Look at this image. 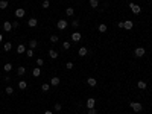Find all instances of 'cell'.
Returning <instances> with one entry per match:
<instances>
[{"label":"cell","mask_w":152,"mask_h":114,"mask_svg":"<svg viewBox=\"0 0 152 114\" xmlns=\"http://www.w3.org/2000/svg\"><path fill=\"white\" fill-rule=\"evenodd\" d=\"M129 107L132 108V111H134V113H140V111H142V108H143L140 102H131V104H129Z\"/></svg>","instance_id":"cell-1"},{"label":"cell","mask_w":152,"mask_h":114,"mask_svg":"<svg viewBox=\"0 0 152 114\" xmlns=\"http://www.w3.org/2000/svg\"><path fill=\"white\" fill-rule=\"evenodd\" d=\"M129 8H131V11H132L135 15H137V14H140V12H142V8L138 6V5H135V3H129Z\"/></svg>","instance_id":"cell-2"},{"label":"cell","mask_w":152,"mask_h":114,"mask_svg":"<svg viewBox=\"0 0 152 114\" xmlns=\"http://www.w3.org/2000/svg\"><path fill=\"white\" fill-rule=\"evenodd\" d=\"M56 26H58V29H59V31H64L65 27L68 26V23L65 21V20H58V23H56Z\"/></svg>","instance_id":"cell-3"},{"label":"cell","mask_w":152,"mask_h":114,"mask_svg":"<svg viewBox=\"0 0 152 114\" xmlns=\"http://www.w3.org/2000/svg\"><path fill=\"white\" fill-rule=\"evenodd\" d=\"M145 47H137V49H135V50H134V53H135V56H138V58H142V56L143 55H145Z\"/></svg>","instance_id":"cell-4"},{"label":"cell","mask_w":152,"mask_h":114,"mask_svg":"<svg viewBox=\"0 0 152 114\" xmlns=\"http://www.w3.org/2000/svg\"><path fill=\"white\" fill-rule=\"evenodd\" d=\"M12 29V23L11 21H3V31L5 32H9Z\"/></svg>","instance_id":"cell-5"},{"label":"cell","mask_w":152,"mask_h":114,"mask_svg":"<svg viewBox=\"0 0 152 114\" xmlns=\"http://www.w3.org/2000/svg\"><path fill=\"white\" fill-rule=\"evenodd\" d=\"M81 38H82V35L79 34V32H75V34H72V40L75 43H78V41H81Z\"/></svg>","instance_id":"cell-6"},{"label":"cell","mask_w":152,"mask_h":114,"mask_svg":"<svg viewBox=\"0 0 152 114\" xmlns=\"http://www.w3.org/2000/svg\"><path fill=\"white\" fill-rule=\"evenodd\" d=\"M134 27V23L131 21V20H126L125 21V27H123V29H126V31H131Z\"/></svg>","instance_id":"cell-7"},{"label":"cell","mask_w":152,"mask_h":114,"mask_svg":"<svg viewBox=\"0 0 152 114\" xmlns=\"http://www.w3.org/2000/svg\"><path fill=\"white\" fill-rule=\"evenodd\" d=\"M15 17H17V18H21V17H24V9H21V8L15 9Z\"/></svg>","instance_id":"cell-8"},{"label":"cell","mask_w":152,"mask_h":114,"mask_svg":"<svg viewBox=\"0 0 152 114\" xmlns=\"http://www.w3.org/2000/svg\"><path fill=\"white\" fill-rule=\"evenodd\" d=\"M27 24H29V27H35L37 24H38V20L37 18H29L27 20Z\"/></svg>","instance_id":"cell-9"},{"label":"cell","mask_w":152,"mask_h":114,"mask_svg":"<svg viewBox=\"0 0 152 114\" xmlns=\"http://www.w3.org/2000/svg\"><path fill=\"white\" fill-rule=\"evenodd\" d=\"M94 104H96V100L93 99V97H90V99L87 100V108L90 109V108H94Z\"/></svg>","instance_id":"cell-10"},{"label":"cell","mask_w":152,"mask_h":114,"mask_svg":"<svg viewBox=\"0 0 152 114\" xmlns=\"http://www.w3.org/2000/svg\"><path fill=\"white\" fill-rule=\"evenodd\" d=\"M59 82H61V81H59V78H56V76L50 79V85H52V87H56V85H59Z\"/></svg>","instance_id":"cell-11"},{"label":"cell","mask_w":152,"mask_h":114,"mask_svg":"<svg viewBox=\"0 0 152 114\" xmlns=\"http://www.w3.org/2000/svg\"><path fill=\"white\" fill-rule=\"evenodd\" d=\"M18 88H20V90H26V88H27V81H20V82H18Z\"/></svg>","instance_id":"cell-12"},{"label":"cell","mask_w":152,"mask_h":114,"mask_svg":"<svg viewBox=\"0 0 152 114\" xmlns=\"http://www.w3.org/2000/svg\"><path fill=\"white\" fill-rule=\"evenodd\" d=\"M49 56H50L52 59H56V58H58V52L53 50V49H50V50H49Z\"/></svg>","instance_id":"cell-13"},{"label":"cell","mask_w":152,"mask_h":114,"mask_svg":"<svg viewBox=\"0 0 152 114\" xmlns=\"http://www.w3.org/2000/svg\"><path fill=\"white\" fill-rule=\"evenodd\" d=\"M26 52V46L24 44H18L17 46V53H24Z\"/></svg>","instance_id":"cell-14"},{"label":"cell","mask_w":152,"mask_h":114,"mask_svg":"<svg viewBox=\"0 0 152 114\" xmlns=\"http://www.w3.org/2000/svg\"><path fill=\"white\" fill-rule=\"evenodd\" d=\"M87 84L90 85V87H96V84H97V81L94 79V78H88L87 79Z\"/></svg>","instance_id":"cell-15"},{"label":"cell","mask_w":152,"mask_h":114,"mask_svg":"<svg viewBox=\"0 0 152 114\" xmlns=\"http://www.w3.org/2000/svg\"><path fill=\"white\" fill-rule=\"evenodd\" d=\"M137 87L140 88V90H145V88L147 87V84L145 82V81H138V82H137Z\"/></svg>","instance_id":"cell-16"},{"label":"cell","mask_w":152,"mask_h":114,"mask_svg":"<svg viewBox=\"0 0 152 114\" xmlns=\"http://www.w3.org/2000/svg\"><path fill=\"white\" fill-rule=\"evenodd\" d=\"M87 53H88V49L87 47H81L79 49V56H85Z\"/></svg>","instance_id":"cell-17"},{"label":"cell","mask_w":152,"mask_h":114,"mask_svg":"<svg viewBox=\"0 0 152 114\" xmlns=\"http://www.w3.org/2000/svg\"><path fill=\"white\" fill-rule=\"evenodd\" d=\"M24 73H26V68H24L23 66H21V67H18V68H17V75H18V76H23V75H24Z\"/></svg>","instance_id":"cell-18"},{"label":"cell","mask_w":152,"mask_h":114,"mask_svg":"<svg viewBox=\"0 0 152 114\" xmlns=\"http://www.w3.org/2000/svg\"><path fill=\"white\" fill-rule=\"evenodd\" d=\"M32 75H34L35 78H38V76L41 75V68H40V67H37V68H34V72H32Z\"/></svg>","instance_id":"cell-19"},{"label":"cell","mask_w":152,"mask_h":114,"mask_svg":"<svg viewBox=\"0 0 152 114\" xmlns=\"http://www.w3.org/2000/svg\"><path fill=\"white\" fill-rule=\"evenodd\" d=\"M8 0H0V9H5V8H8Z\"/></svg>","instance_id":"cell-20"},{"label":"cell","mask_w":152,"mask_h":114,"mask_svg":"<svg viewBox=\"0 0 152 114\" xmlns=\"http://www.w3.org/2000/svg\"><path fill=\"white\" fill-rule=\"evenodd\" d=\"M37 46H38V43H37V40H31V41H29V49H35Z\"/></svg>","instance_id":"cell-21"},{"label":"cell","mask_w":152,"mask_h":114,"mask_svg":"<svg viewBox=\"0 0 152 114\" xmlns=\"http://www.w3.org/2000/svg\"><path fill=\"white\" fill-rule=\"evenodd\" d=\"M97 29H99V32H102V34H104V32H106V29H108V27H106V24H99V27H97Z\"/></svg>","instance_id":"cell-22"},{"label":"cell","mask_w":152,"mask_h":114,"mask_svg":"<svg viewBox=\"0 0 152 114\" xmlns=\"http://www.w3.org/2000/svg\"><path fill=\"white\" fill-rule=\"evenodd\" d=\"M90 6H91V8H97V6H99V0H90Z\"/></svg>","instance_id":"cell-23"},{"label":"cell","mask_w":152,"mask_h":114,"mask_svg":"<svg viewBox=\"0 0 152 114\" xmlns=\"http://www.w3.org/2000/svg\"><path fill=\"white\" fill-rule=\"evenodd\" d=\"M3 49H5V52H9L12 49V44L11 43H5V44H3Z\"/></svg>","instance_id":"cell-24"},{"label":"cell","mask_w":152,"mask_h":114,"mask_svg":"<svg viewBox=\"0 0 152 114\" xmlns=\"http://www.w3.org/2000/svg\"><path fill=\"white\" fill-rule=\"evenodd\" d=\"M65 14H67L68 17H72V15L75 14V9H73V8H67V9H65Z\"/></svg>","instance_id":"cell-25"},{"label":"cell","mask_w":152,"mask_h":114,"mask_svg":"<svg viewBox=\"0 0 152 114\" xmlns=\"http://www.w3.org/2000/svg\"><path fill=\"white\" fill-rule=\"evenodd\" d=\"M3 70H5V72H11L12 70V64H9V62L5 64V66H3Z\"/></svg>","instance_id":"cell-26"},{"label":"cell","mask_w":152,"mask_h":114,"mask_svg":"<svg viewBox=\"0 0 152 114\" xmlns=\"http://www.w3.org/2000/svg\"><path fill=\"white\" fill-rule=\"evenodd\" d=\"M49 88H50V84H43L41 85V90L43 91H49Z\"/></svg>","instance_id":"cell-27"},{"label":"cell","mask_w":152,"mask_h":114,"mask_svg":"<svg viewBox=\"0 0 152 114\" xmlns=\"http://www.w3.org/2000/svg\"><path fill=\"white\" fill-rule=\"evenodd\" d=\"M63 49H64V50H68V49H70V43H68V41H64V43H63Z\"/></svg>","instance_id":"cell-28"},{"label":"cell","mask_w":152,"mask_h":114,"mask_svg":"<svg viewBox=\"0 0 152 114\" xmlns=\"http://www.w3.org/2000/svg\"><path fill=\"white\" fill-rule=\"evenodd\" d=\"M26 53H27V58H32L34 56V49H27Z\"/></svg>","instance_id":"cell-29"},{"label":"cell","mask_w":152,"mask_h":114,"mask_svg":"<svg viewBox=\"0 0 152 114\" xmlns=\"http://www.w3.org/2000/svg\"><path fill=\"white\" fill-rule=\"evenodd\" d=\"M5 93H6V94H12V93H14V88H12V87H6Z\"/></svg>","instance_id":"cell-30"},{"label":"cell","mask_w":152,"mask_h":114,"mask_svg":"<svg viewBox=\"0 0 152 114\" xmlns=\"http://www.w3.org/2000/svg\"><path fill=\"white\" fill-rule=\"evenodd\" d=\"M50 41L56 43V41H58V35H50Z\"/></svg>","instance_id":"cell-31"},{"label":"cell","mask_w":152,"mask_h":114,"mask_svg":"<svg viewBox=\"0 0 152 114\" xmlns=\"http://www.w3.org/2000/svg\"><path fill=\"white\" fill-rule=\"evenodd\" d=\"M63 109V105L61 104H55V111H61Z\"/></svg>","instance_id":"cell-32"},{"label":"cell","mask_w":152,"mask_h":114,"mask_svg":"<svg viewBox=\"0 0 152 114\" xmlns=\"http://www.w3.org/2000/svg\"><path fill=\"white\" fill-rule=\"evenodd\" d=\"M43 64H44V61L41 59V58H38V59H37V66H38V67H41Z\"/></svg>","instance_id":"cell-33"},{"label":"cell","mask_w":152,"mask_h":114,"mask_svg":"<svg viewBox=\"0 0 152 114\" xmlns=\"http://www.w3.org/2000/svg\"><path fill=\"white\" fill-rule=\"evenodd\" d=\"M50 6V2H49V0H44L43 2V8H49Z\"/></svg>","instance_id":"cell-34"},{"label":"cell","mask_w":152,"mask_h":114,"mask_svg":"<svg viewBox=\"0 0 152 114\" xmlns=\"http://www.w3.org/2000/svg\"><path fill=\"white\" fill-rule=\"evenodd\" d=\"M65 68H67V70H72V68H73V62H67V64H65Z\"/></svg>","instance_id":"cell-35"},{"label":"cell","mask_w":152,"mask_h":114,"mask_svg":"<svg viewBox=\"0 0 152 114\" xmlns=\"http://www.w3.org/2000/svg\"><path fill=\"white\" fill-rule=\"evenodd\" d=\"M117 26L120 27V29H123V27H125V21H119V23H117Z\"/></svg>","instance_id":"cell-36"},{"label":"cell","mask_w":152,"mask_h":114,"mask_svg":"<svg viewBox=\"0 0 152 114\" xmlns=\"http://www.w3.org/2000/svg\"><path fill=\"white\" fill-rule=\"evenodd\" d=\"M72 26H73V27H78V26H79V21H78V20H75V21H72Z\"/></svg>","instance_id":"cell-37"},{"label":"cell","mask_w":152,"mask_h":114,"mask_svg":"<svg viewBox=\"0 0 152 114\" xmlns=\"http://www.w3.org/2000/svg\"><path fill=\"white\" fill-rule=\"evenodd\" d=\"M88 114H96V109H94V108H90V109H88Z\"/></svg>","instance_id":"cell-38"},{"label":"cell","mask_w":152,"mask_h":114,"mask_svg":"<svg viewBox=\"0 0 152 114\" xmlns=\"http://www.w3.org/2000/svg\"><path fill=\"white\" fill-rule=\"evenodd\" d=\"M12 27H14V29H15V27H18V21H12Z\"/></svg>","instance_id":"cell-39"},{"label":"cell","mask_w":152,"mask_h":114,"mask_svg":"<svg viewBox=\"0 0 152 114\" xmlns=\"http://www.w3.org/2000/svg\"><path fill=\"white\" fill-rule=\"evenodd\" d=\"M44 114H53L52 111H46V113H44Z\"/></svg>","instance_id":"cell-40"},{"label":"cell","mask_w":152,"mask_h":114,"mask_svg":"<svg viewBox=\"0 0 152 114\" xmlns=\"http://www.w3.org/2000/svg\"><path fill=\"white\" fill-rule=\"evenodd\" d=\"M2 40H3V35H2V34H0V41H2Z\"/></svg>","instance_id":"cell-41"},{"label":"cell","mask_w":152,"mask_h":114,"mask_svg":"<svg viewBox=\"0 0 152 114\" xmlns=\"http://www.w3.org/2000/svg\"><path fill=\"white\" fill-rule=\"evenodd\" d=\"M99 2H100V0H99Z\"/></svg>","instance_id":"cell-42"}]
</instances>
